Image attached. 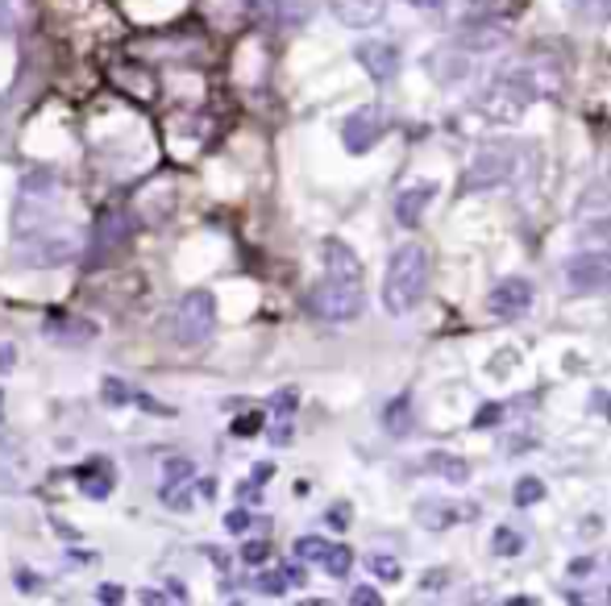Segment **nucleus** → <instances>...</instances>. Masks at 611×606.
I'll return each instance as SVG.
<instances>
[{
	"label": "nucleus",
	"instance_id": "2f4dec72",
	"mask_svg": "<svg viewBox=\"0 0 611 606\" xmlns=\"http://www.w3.org/2000/svg\"><path fill=\"white\" fill-rule=\"evenodd\" d=\"M237 437H254V432H262V412H250V416H241V420L234 424Z\"/></svg>",
	"mask_w": 611,
	"mask_h": 606
},
{
	"label": "nucleus",
	"instance_id": "f704fd0d",
	"mask_svg": "<svg viewBox=\"0 0 611 606\" xmlns=\"http://www.w3.org/2000/svg\"><path fill=\"white\" fill-rule=\"evenodd\" d=\"M241 560H246V565H262V560H266V544H246V548H241Z\"/></svg>",
	"mask_w": 611,
	"mask_h": 606
},
{
	"label": "nucleus",
	"instance_id": "393cba45",
	"mask_svg": "<svg viewBox=\"0 0 611 606\" xmlns=\"http://www.w3.org/2000/svg\"><path fill=\"white\" fill-rule=\"evenodd\" d=\"M179 482H191V462H184V457H166L163 487H179Z\"/></svg>",
	"mask_w": 611,
	"mask_h": 606
},
{
	"label": "nucleus",
	"instance_id": "6e6552de",
	"mask_svg": "<svg viewBox=\"0 0 611 606\" xmlns=\"http://www.w3.org/2000/svg\"><path fill=\"white\" fill-rule=\"evenodd\" d=\"M387 113L378 109V104H366V109H353L350 117L341 121V146L350 150V154H366V150H375L383 134H387Z\"/></svg>",
	"mask_w": 611,
	"mask_h": 606
},
{
	"label": "nucleus",
	"instance_id": "58836bf2",
	"mask_svg": "<svg viewBox=\"0 0 611 606\" xmlns=\"http://www.w3.org/2000/svg\"><path fill=\"white\" fill-rule=\"evenodd\" d=\"M166 590H171V598H179V603L188 598V590H184V585H179V582H166Z\"/></svg>",
	"mask_w": 611,
	"mask_h": 606
},
{
	"label": "nucleus",
	"instance_id": "2eb2a0df",
	"mask_svg": "<svg viewBox=\"0 0 611 606\" xmlns=\"http://www.w3.org/2000/svg\"><path fill=\"white\" fill-rule=\"evenodd\" d=\"M433 195H437V184H412V187H403L400 195H396V220H400L403 229H416L421 225V216L424 209L433 204Z\"/></svg>",
	"mask_w": 611,
	"mask_h": 606
},
{
	"label": "nucleus",
	"instance_id": "412c9836",
	"mask_svg": "<svg viewBox=\"0 0 611 606\" xmlns=\"http://www.w3.org/2000/svg\"><path fill=\"white\" fill-rule=\"evenodd\" d=\"M424 474H437L446 482H466V462L453 453H428L424 457Z\"/></svg>",
	"mask_w": 611,
	"mask_h": 606
},
{
	"label": "nucleus",
	"instance_id": "f257e3e1",
	"mask_svg": "<svg viewBox=\"0 0 611 606\" xmlns=\"http://www.w3.org/2000/svg\"><path fill=\"white\" fill-rule=\"evenodd\" d=\"M321 262H325V279L308 291V312L316 320H329V325H346L362 312V262L353 254L346 241L329 237L321 245Z\"/></svg>",
	"mask_w": 611,
	"mask_h": 606
},
{
	"label": "nucleus",
	"instance_id": "9b49d317",
	"mask_svg": "<svg viewBox=\"0 0 611 606\" xmlns=\"http://www.w3.org/2000/svg\"><path fill=\"white\" fill-rule=\"evenodd\" d=\"M474 515H478L474 503H453V498H424L421 507H416V519H421L428 532L458 528V523H466V519H474Z\"/></svg>",
	"mask_w": 611,
	"mask_h": 606
},
{
	"label": "nucleus",
	"instance_id": "4be33fe9",
	"mask_svg": "<svg viewBox=\"0 0 611 606\" xmlns=\"http://www.w3.org/2000/svg\"><path fill=\"white\" fill-rule=\"evenodd\" d=\"M570 9H574V17H583V22H611V0H570Z\"/></svg>",
	"mask_w": 611,
	"mask_h": 606
},
{
	"label": "nucleus",
	"instance_id": "c85d7f7f",
	"mask_svg": "<svg viewBox=\"0 0 611 606\" xmlns=\"http://www.w3.org/2000/svg\"><path fill=\"white\" fill-rule=\"evenodd\" d=\"M287 585H291V573H262L259 578V590L262 594H271V598L287 594Z\"/></svg>",
	"mask_w": 611,
	"mask_h": 606
},
{
	"label": "nucleus",
	"instance_id": "cd10ccee",
	"mask_svg": "<svg viewBox=\"0 0 611 606\" xmlns=\"http://www.w3.org/2000/svg\"><path fill=\"white\" fill-rule=\"evenodd\" d=\"M366 565H371V573H378L383 582H396V578H400V565H396L391 557H383V553L366 557Z\"/></svg>",
	"mask_w": 611,
	"mask_h": 606
},
{
	"label": "nucleus",
	"instance_id": "1a4fd4ad",
	"mask_svg": "<svg viewBox=\"0 0 611 606\" xmlns=\"http://www.w3.org/2000/svg\"><path fill=\"white\" fill-rule=\"evenodd\" d=\"M296 557L308 560V565H321L329 578H346L353 565V553L346 544H329V540H321V536L296 540Z\"/></svg>",
	"mask_w": 611,
	"mask_h": 606
},
{
	"label": "nucleus",
	"instance_id": "7c9ffc66",
	"mask_svg": "<svg viewBox=\"0 0 611 606\" xmlns=\"http://www.w3.org/2000/svg\"><path fill=\"white\" fill-rule=\"evenodd\" d=\"M13 370H17V345L13 341H0V378Z\"/></svg>",
	"mask_w": 611,
	"mask_h": 606
},
{
	"label": "nucleus",
	"instance_id": "c756f323",
	"mask_svg": "<svg viewBox=\"0 0 611 606\" xmlns=\"http://www.w3.org/2000/svg\"><path fill=\"white\" fill-rule=\"evenodd\" d=\"M250 523H254V519H250L246 512H229V515H225V532H234V536H246V532H250Z\"/></svg>",
	"mask_w": 611,
	"mask_h": 606
},
{
	"label": "nucleus",
	"instance_id": "f3484780",
	"mask_svg": "<svg viewBox=\"0 0 611 606\" xmlns=\"http://www.w3.org/2000/svg\"><path fill=\"white\" fill-rule=\"evenodd\" d=\"M421 13L428 17H437V22H449V25H466V22H478L474 17V4L471 0H412Z\"/></svg>",
	"mask_w": 611,
	"mask_h": 606
},
{
	"label": "nucleus",
	"instance_id": "4c0bfd02",
	"mask_svg": "<svg viewBox=\"0 0 611 606\" xmlns=\"http://www.w3.org/2000/svg\"><path fill=\"white\" fill-rule=\"evenodd\" d=\"M138 598H141V603H163L166 594H163V590H141Z\"/></svg>",
	"mask_w": 611,
	"mask_h": 606
},
{
	"label": "nucleus",
	"instance_id": "20e7f679",
	"mask_svg": "<svg viewBox=\"0 0 611 606\" xmlns=\"http://www.w3.org/2000/svg\"><path fill=\"white\" fill-rule=\"evenodd\" d=\"M520 171V146L516 141H483L474 150L471 166L462 175V191H495L503 187L508 179H516Z\"/></svg>",
	"mask_w": 611,
	"mask_h": 606
},
{
	"label": "nucleus",
	"instance_id": "f03ea898",
	"mask_svg": "<svg viewBox=\"0 0 611 606\" xmlns=\"http://www.w3.org/2000/svg\"><path fill=\"white\" fill-rule=\"evenodd\" d=\"M558 79H545V63H516V67L499 71L491 84L478 96V109L495 121H516L533 100L553 96Z\"/></svg>",
	"mask_w": 611,
	"mask_h": 606
},
{
	"label": "nucleus",
	"instance_id": "ea45409f",
	"mask_svg": "<svg viewBox=\"0 0 611 606\" xmlns=\"http://www.w3.org/2000/svg\"><path fill=\"white\" fill-rule=\"evenodd\" d=\"M17 585H22V590H29V585H38V578H34V573H25V569H22V573H17Z\"/></svg>",
	"mask_w": 611,
	"mask_h": 606
},
{
	"label": "nucleus",
	"instance_id": "aec40b11",
	"mask_svg": "<svg viewBox=\"0 0 611 606\" xmlns=\"http://www.w3.org/2000/svg\"><path fill=\"white\" fill-rule=\"evenodd\" d=\"M383 428H387V437H396V441H403V437L412 432V395H396L383 407Z\"/></svg>",
	"mask_w": 611,
	"mask_h": 606
},
{
	"label": "nucleus",
	"instance_id": "0eeeda50",
	"mask_svg": "<svg viewBox=\"0 0 611 606\" xmlns=\"http://www.w3.org/2000/svg\"><path fill=\"white\" fill-rule=\"evenodd\" d=\"M565 282L578 295H608L611 291V250H578L565 262Z\"/></svg>",
	"mask_w": 611,
	"mask_h": 606
},
{
	"label": "nucleus",
	"instance_id": "bb28decb",
	"mask_svg": "<svg viewBox=\"0 0 611 606\" xmlns=\"http://www.w3.org/2000/svg\"><path fill=\"white\" fill-rule=\"evenodd\" d=\"M129 399H138L134 395V387H125L121 378H104V403L117 407V403H129Z\"/></svg>",
	"mask_w": 611,
	"mask_h": 606
},
{
	"label": "nucleus",
	"instance_id": "a211bd4d",
	"mask_svg": "<svg viewBox=\"0 0 611 606\" xmlns=\"http://www.w3.org/2000/svg\"><path fill=\"white\" fill-rule=\"evenodd\" d=\"M79 490H84L88 498H96V503H104V498L113 494V469H109L104 457H96L92 466L79 469Z\"/></svg>",
	"mask_w": 611,
	"mask_h": 606
},
{
	"label": "nucleus",
	"instance_id": "473e14b6",
	"mask_svg": "<svg viewBox=\"0 0 611 606\" xmlns=\"http://www.w3.org/2000/svg\"><path fill=\"white\" fill-rule=\"evenodd\" d=\"M350 603H358V606H378V603H383V594H378V590H371V585H358V590L350 594Z\"/></svg>",
	"mask_w": 611,
	"mask_h": 606
},
{
	"label": "nucleus",
	"instance_id": "c9c22d12",
	"mask_svg": "<svg viewBox=\"0 0 611 606\" xmlns=\"http://www.w3.org/2000/svg\"><path fill=\"white\" fill-rule=\"evenodd\" d=\"M259 4L275 17H287V9H291V0H259Z\"/></svg>",
	"mask_w": 611,
	"mask_h": 606
},
{
	"label": "nucleus",
	"instance_id": "a19ab883",
	"mask_svg": "<svg viewBox=\"0 0 611 606\" xmlns=\"http://www.w3.org/2000/svg\"><path fill=\"white\" fill-rule=\"evenodd\" d=\"M9 17H13V9H9V0H0V29L9 25Z\"/></svg>",
	"mask_w": 611,
	"mask_h": 606
},
{
	"label": "nucleus",
	"instance_id": "ddd939ff",
	"mask_svg": "<svg viewBox=\"0 0 611 606\" xmlns=\"http://www.w3.org/2000/svg\"><path fill=\"white\" fill-rule=\"evenodd\" d=\"M574 245L578 250H611V212L583 209L574 220Z\"/></svg>",
	"mask_w": 611,
	"mask_h": 606
},
{
	"label": "nucleus",
	"instance_id": "72a5a7b5",
	"mask_svg": "<svg viewBox=\"0 0 611 606\" xmlns=\"http://www.w3.org/2000/svg\"><path fill=\"white\" fill-rule=\"evenodd\" d=\"M96 598H100V603H125V590H121V585H113V582H104Z\"/></svg>",
	"mask_w": 611,
	"mask_h": 606
},
{
	"label": "nucleus",
	"instance_id": "9d476101",
	"mask_svg": "<svg viewBox=\"0 0 611 606\" xmlns=\"http://www.w3.org/2000/svg\"><path fill=\"white\" fill-rule=\"evenodd\" d=\"M487 307L499 320H516L533 307V282L528 279H503L495 282V291L487 295Z\"/></svg>",
	"mask_w": 611,
	"mask_h": 606
},
{
	"label": "nucleus",
	"instance_id": "5701e85b",
	"mask_svg": "<svg viewBox=\"0 0 611 606\" xmlns=\"http://www.w3.org/2000/svg\"><path fill=\"white\" fill-rule=\"evenodd\" d=\"M491 544H495V557H520L524 553V536H520L516 528H499Z\"/></svg>",
	"mask_w": 611,
	"mask_h": 606
},
{
	"label": "nucleus",
	"instance_id": "39448f33",
	"mask_svg": "<svg viewBox=\"0 0 611 606\" xmlns=\"http://www.w3.org/2000/svg\"><path fill=\"white\" fill-rule=\"evenodd\" d=\"M216 332V300L212 291H188L175 307V341L179 345H204Z\"/></svg>",
	"mask_w": 611,
	"mask_h": 606
},
{
	"label": "nucleus",
	"instance_id": "dca6fc26",
	"mask_svg": "<svg viewBox=\"0 0 611 606\" xmlns=\"http://www.w3.org/2000/svg\"><path fill=\"white\" fill-rule=\"evenodd\" d=\"M471 59H474V50L458 38V42H449V47L428 54V71H433L437 79H462V75L471 71Z\"/></svg>",
	"mask_w": 611,
	"mask_h": 606
},
{
	"label": "nucleus",
	"instance_id": "6ab92c4d",
	"mask_svg": "<svg viewBox=\"0 0 611 606\" xmlns=\"http://www.w3.org/2000/svg\"><path fill=\"white\" fill-rule=\"evenodd\" d=\"M42 332L50 341H59V345H84V341L96 337V325L92 320H47Z\"/></svg>",
	"mask_w": 611,
	"mask_h": 606
},
{
	"label": "nucleus",
	"instance_id": "a878e982",
	"mask_svg": "<svg viewBox=\"0 0 611 606\" xmlns=\"http://www.w3.org/2000/svg\"><path fill=\"white\" fill-rule=\"evenodd\" d=\"M474 17H503V13H516L520 0H471Z\"/></svg>",
	"mask_w": 611,
	"mask_h": 606
},
{
	"label": "nucleus",
	"instance_id": "423d86ee",
	"mask_svg": "<svg viewBox=\"0 0 611 606\" xmlns=\"http://www.w3.org/2000/svg\"><path fill=\"white\" fill-rule=\"evenodd\" d=\"M570 603H587V598H611V553H595V557H574L570 569Z\"/></svg>",
	"mask_w": 611,
	"mask_h": 606
},
{
	"label": "nucleus",
	"instance_id": "e433bc0d",
	"mask_svg": "<svg viewBox=\"0 0 611 606\" xmlns=\"http://www.w3.org/2000/svg\"><path fill=\"white\" fill-rule=\"evenodd\" d=\"M237 494H241L246 503H254V498H259L262 490H259V482H246V487H237Z\"/></svg>",
	"mask_w": 611,
	"mask_h": 606
},
{
	"label": "nucleus",
	"instance_id": "f8f14e48",
	"mask_svg": "<svg viewBox=\"0 0 611 606\" xmlns=\"http://www.w3.org/2000/svg\"><path fill=\"white\" fill-rule=\"evenodd\" d=\"M353 54H358L362 71H366L375 84H387V79L400 75V50L391 47V42H362Z\"/></svg>",
	"mask_w": 611,
	"mask_h": 606
},
{
	"label": "nucleus",
	"instance_id": "b1692460",
	"mask_svg": "<svg viewBox=\"0 0 611 606\" xmlns=\"http://www.w3.org/2000/svg\"><path fill=\"white\" fill-rule=\"evenodd\" d=\"M541 498H545L541 478H520L516 494H512V503H516V507H533V503H541Z\"/></svg>",
	"mask_w": 611,
	"mask_h": 606
},
{
	"label": "nucleus",
	"instance_id": "7ed1b4c3",
	"mask_svg": "<svg viewBox=\"0 0 611 606\" xmlns=\"http://www.w3.org/2000/svg\"><path fill=\"white\" fill-rule=\"evenodd\" d=\"M428 279H433V254L421 241H403L387 262V275H383V307L391 316H408L424 300Z\"/></svg>",
	"mask_w": 611,
	"mask_h": 606
},
{
	"label": "nucleus",
	"instance_id": "4468645a",
	"mask_svg": "<svg viewBox=\"0 0 611 606\" xmlns=\"http://www.w3.org/2000/svg\"><path fill=\"white\" fill-rule=\"evenodd\" d=\"M325 4H329L333 17H337L341 25H350V29L378 25L383 22V13H387V0H325Z\"/></svg>",
	"mask_w": 611,
	"mask_h": 606
}]
</instances>
